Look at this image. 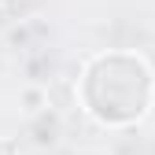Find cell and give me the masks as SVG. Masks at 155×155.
Listing matches in <instances>:
<instances>
[{
  "label": "cell",
  "instance_id": "5",
  "mask_svg": "<svg viewBox=\"0 0 155 155\" xmlns=\"http://www.w3.org/2000/svg\"><path fill=\"white\" fill-rule=\"evenodd\" d=\"M151 114H155V92H151Z\"/></svg>",
  "mask_w": 155,
  "mask_h": 155
},
{
  "label": "cell",
  "instance_id": "3",
  "mask_svg": "<svg viewBox=\"0 0 155 155\" xmlns=\"http://www.w3.org/2000/svg\"><path fill=\"white\" fill-rule=\"evenodd\" d=\"M18 104H22L26 114L45 111V107H48V89H41V85H26L22 92H18Z\"/></svg>",
  "mask_w": 155,
  "mask_h": 155
},
{
  "label": "cell",
  "instance_id": "4",
  "mask_svg": "<svg viewBox=\"0 0 155 155\" xmlns=\"http://www.w3.org/2000/svg\"><path fill=\"white\" fill-rule=\"evenodd\" d=\"M0 155H18V140L15 137H0Z\"/></svg>",
  "mask_w": 155,
  "mask_h": 155
},
{
  "label": "cell",
  "instance_id": "2",
  "mask_svg": "<svg viewBox=\"0 0 155 155\" xmlns=\"http://www.w3.org/2000/svg\"><path fill=\"white\" fill-rule=\"evenodd\" d=\"M33 133H37V144H55L59 140V114L48 118V107L33 114Z\"/></svg>",
  "mask_w": 155,
  "mask_h": 155
},
{
  "label": "cell",
  "instance_id": "1",
  "mask_svg": "<svg viewBox=\"0 0 155 155\" xmlns=\"http://www.w3.org/2000/svg\"><path fill=\"white\" fill-rule=\"evenodd\" d=\"M155 70L140 52L107 48L81 63L74 81V100L96 126L129 129L151 114Z\"/></svg>",
  "mask_w": 155,
  "mask_h": 155
}]
</instances>
